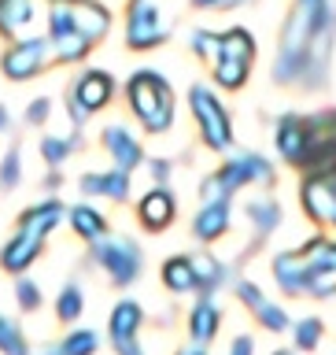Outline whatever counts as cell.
<instances>
[{"mask_svg": "<svg viewBox=\"0 0 336 355\" xmlns=\"http://www.w3.org/2000/svg\"><path fill=\"white\" fill-rule=\"evenodd\" d=\"M336 44V11L329 0H296L277 41L274 82L318 89L329 74Z\"/></svg>", "mask_w": 336, "mask_h": 355, "instance_id": "6da1fadb", "label": "cell"}, {"mask_svg": "<svg viewBox=\"0 0 336 355\" xmlns=\"http://www.w3.org/2000/svg\"><path fill=\"white\" fill-rule=\"evenodd\" d=\"M52 63H82L111 30V11L100 0H44Z\"/></svg>", "mask_w": 336, "mask_h": 355, "instance_id": "7a4b0ae2", "label": "cell"}, {"mask_svg": "<svg viewBox=\"0 0 336 355\" xmlns=\"http://www.w3.org/2000/svg\"><path fill=\"white\" fill-rule=\"evenodd\" d=\"M126 104L148 133H166L174 122V89L163 74L137 71L126 82Z\"/></svg>", "mask_w": 336, "mask_h": 355, "instance_id": "3957f363", "label": "cell"}, {"mask_svg": "<svg viewBox=\"0 0 336 355\" xmlns=\"http://www.w3.org/2000/svg\"><path fill=\"white\" fill-rule=\"evenodd\" d=\"M170 11L159 0H130L126 8V49L130 52H152L170 37Z\"/></svg>", "mask_w": 336, "mask_h": 355, "instance_id": "277c9868", "label": "cell"}, {"mask_svg": "<svg viewBox=\"0 0 336 355\" xmlns=\"http://www.w3.org/2000/svg\"><path fill=\"white\" fill-rule=\"evenodd\" d=\"M188 107L196 115V126H200V137L211 152H226L233 148V122H229V111L222 107V100L211 93L207 85H193L188 89Z\"/></svg>", "mask_w": 336, "mask_h": 355, "instance_id": "5b68a950", "label": "cell"}, {"mask_svg": "<svg viewBox=\"0 0 336 355\" xmlns=\"http://www.w3.org/2000/svg\"><path fill=\"white\" fill-rule=\"evenodd\" d=\"M111 96H115V78L107 71H82L78 74V82L67 89V115H71V126L82 130L89 115H96V111H104L111 104Z\"/></svg>", "mask_w": 336, "mask_h": 355, "instance_id": "8992f818", "label": "cell"}, {"mask_svg": "<svg viewBox=\"0 0 336 355\" xmlns=\"http://www.w3.org/2000/svg\"><path fill=\"white\" fill-rule=\"evenodd\" d=\"M48 63H52L48 37L26 33V37L8 41L4 55H0V74H4L8 82H30V78H37L41 71H48Z\"/></svg>", "mask_w": 336, "mask_h": 355, "instance_id": "52a82bcc", "label": "cell"}, {"mask_svg": "<svg viewBox=\"0 0 336 355\" xmlns=\"http://www.w3.org/2000/svg\"><path fill=\"white\" fill-rule=\"evenodd\" d=\"M93 259L111 274V282H115V285L137 282V274H141V266H144L141 248L133 241H126V237H96Z\"/></svg>", "mask_w": 336, "mask_h": 355, "instance_id": "ba28073f", "label": "cell"}, {"mask_svg": "<svg viewBox=\"0 0 336 355\" xmlns=\"http://www.w3.org/2000/svg\"><path fill=\"white\" fill-rule=\"evenodd\" d=\"M274 141H277V152H281L288 163L307 166L310 163V148H315V122L299 119V115H285L281 122H277V130H274Z\"/></svg>", "mask_w": 336, "mask_h": 355, "instance_id": "9c48e42d", "label": "cell"}, {"mask_svg": "<svg viewBox=\"0 0 336 355\" xmlns=\"http://www.w3.org/2000/svg\"><path fill=\"white\" fill-rule=\"evenodd\" d=\"M144 322V311L137 300H118L111 307V318H107V333H111V344H115L118 355H144L141 344H137V329Z\"/></svg>", "mask_w": 336, "mask_h": 355, "instance_id": "30bf717a", "label": "cell"}, {"mask_svg": "<svg viewBox=\"0 0 336 355\" xmlns=\"http://www.w3.org/2000/svg\"><path fill=\"white\" fill-rule=\"evenodd\" d=\"M215 182L226 189V193H237L240 185H251V182H259V185H270L274 182V166L263 159V155H233V159L226 166H218V174H215Z\"/></svg>", "mask_w": 336, "mask_h": 355, "instance_id": "8fae6325", "label": "cell"}, {"mask_svg": "<svg viewBox=\"0 0 336 355\" xmlns=\"http://www.w3.org/2000/svg\"><path fill=\"white\" fill-rule=\"evenodd\" d=\"M44 0H0V37L15 41L37 26Z\"/></svg>", "mask_w": 336, "mask_h": 355, "instance_id": "7c38bea8", "label": "cell"}, {"mask_svg": "<svg viewBox=\"0 0 336 355\" xmlns=\"http://www.w3.org/2000/svg\"><path fill=\"white\" fill-rule=\"evenodd\" d=\"M100 144H104V152L115 159L118 171H133V166H141L144 163V148H141V141L133 137V133L122 126V122H111V126L100 133Z\"/></svg>", "mask_w": 336, "mask_h": 355, "instance_id": "4fadbf2b", "label": "cell"}, {"mask_svg": "<svg viewBox=\"0 0 336 355\" xmlns=\"http://www.w3.org/2000/svg\"><path fill=\"white\" fill-rule=\"evenodd\" d=\"M174 196H170V189H152V193H144L141 196V204H137V218H141V226L144 230H152V233H159L166 230L174 222Z\"/></svg>", "mask_w": 336, "mask_h": 355, "instance_id": "5bb4252c", "label": "cell"}, {"mask_svg": "<svg viewBox=\"0 0 336 355\" xmlns=\"http://www.w3.org/2000/svg\"><path fill=\"white\" fill-rule=\"evenodd\" d=\"M63 215H67V207L60 204V200H44V204L26 207V211L19 215V233H30V237L44 241V237H48V233L63 222Z\"/></svg>", "mask_w": 336, "mask_h": 355, "instance_id": "9a60e30c", "label": "cell"}, {"mask_svg": "<svg viewBox=\"0 0 336 355\" xmlns=\"http://www.w3.org/2000/svg\"><path fill=\"white\" fill-rule=\"evenodd\" d=\"M303 207L310 218L318 222H333V211H336V189L329 182V174H315L310 182H303Z\"/></svg>", "mask_w": 336, "mask_h": 355, "instance_id": "2e32d148", "label": "cell"}, {"mask_svg": "<svg viewBox=\"0 0 336 355\" xmlns=\"http://www.w3.org/2000/svg\"><path fill=\"white\" fill-rule=\"evenodd\" d=\"M82 193L89 196H107V200H130V171H104V174H85L82 178Z\"/></svg>", "mask_w": 336, "mask_h": 355, "instance_id": "e0dca14e", "label": "cell"}, {"mask_svg": "<svg viewBox=\"0 0 336 355\" xmlns=\"http://www.w3.org/2000/svg\"><path fill=\"white\" fill-rule=\"evenodd\" d=\"M41 244L37 237H30V233H15L8 244H4V252H0V266H4L8 274H22L26 266L41 255Z\"/></svg>", "mask_w": 336, "mask_h": 355, "instance_id": "ac0fdd59", "label": "cell"}, {"mask_svg": "<svg viewBox=\"0 0 336 355\" xmlns=\"http://www.w3.org/2000/svg\"><path fill=\"white\" fill-rule=\"evenodd\" d=\"M274 274H277V282H281L285 293H303L307 288V274H310V263H307V255L303 252H285V255H277L274 259Z\"/></svg>", "mask_w": 336, "mask_h": 355, "instance_id": "d6986e66", "label": "cell"}, {"mask_svg": "<svg viewBox=\"0 0 336 355\" xmlns=\"http://www.w3.org/2000/svg\"><path fill=\"white\" fill-rule=\"evenodd\" d=\"M237 293H240L244 304L255 311V318H259L266 329H274V333H277V329H285V326H288V315H285V311L277 307V304H270V300H266L251 282H240V285H237Z\"/></svg>", "mask_w": 336, "mask_h": 355, "instance_id": "ffe728a7", "label": "cell"}, {"mask_svg": "<svg viewBox=\"0 0 336 355\" xmlns=\"http://www.w3.org/2000/svg\"><path fill=\"white\" fill-rule=\"evenodd\" d=\"M229 230V200H211L193 222V233L200 241H218Z\"/></svg>", "mask_w": 336, "mask_h": 355, "instance_id": "44dd1931", "label": "cell"}, {"mask_svg": "<svg viewBox=\"0 0 336 355\" xmlns=\"http://www.w3.org/2000/svg\"><path fill=\"white\" fill-rule=\"evenodd\" d=\"M218 326H222V315L218 307L211 304V300H200V304L193 307V315H188V333H193L196 344H207L218 337Z\"/></svg>", "mask_w": 336, "mask_h": 355, "instance_id": "7402d4cb", "label": "cell"}, {"mask_svg": "<svg viewBox=\"0 0 336 355\" xmlns=\"http://www.w3.org/2000/svg\"><path fill=\"white\" fill-rule=\"evenodd\" d=\"M163 285L170 293H196V266L188 255H174L163 263Z\"/></svg>", "mask_w": 336, "mask_h": 355, "instance_id": "603a6c76", "label": "cell"}, {"mask_svg": "<svg viewBox=\"0 0 336 355\" xmlns=\"http://www.w3.org/2000/svg\"><path fill=\"white\" fill-rule=\"evenodd\" d=\"M67 218H71V230L82 241H96V237H104V233H107V218L100 215L96 207H89V204L71 207V211H67Z\"/></svg>", "mask_w": 336, "mask_h": 355, "instance_id": "cb8c5ba5", "label": "cell"}, {"mask_svg": "<svg viewBox=\"0 0 336 355\" xmlns=\"http://www.w3.org/2000/svg\"><path fill=\"white\" fill-rule=\"evenodd\" d=\"M78 148H82V133H78V126H74L71 137H41V159L48 163L52 171H60V166L67 163V155L78 152Z\"/></svg>", "mask_w": 336, "mask_h": 355, "instance_id": "d4e9b609", "label": "cell"}, {"mask_svg": "<svg viewBox=\"0 0 336 355\" xmlns=\"http://www.w3.org/2000/svg\"><path fill=\"white\" fill-rule=\"evenodd\" d=\"M211 74H215V82L222 89H240L244 82L251 78V63H240V60H229V55H218L215 67H211Z\"/></svg>", "mask_w": 336, "mask_h": 355, "instance_id": "484cf974", "label": "cell"}, {"mask_svg": "<svg viewBox=\"0 0 336 355\" xmlns=\"http://www.w3.org/2000/svg\"><path fill=\"white\" fill-rule=\"evenodd\" d=\"M193 266H196V293H211L226 282V266H222L215 255H193Z\"/></svg>", "mask_w": 336, "mask_h": 355, "instance_id": "4316f807", "label": "cell"}, {"mask_svg": "<svg viewBox=\"0 0 336 355\" xmlns=\"http://www.w3.org/2000/svg\"><path fill=\"white\" fill-rule=\"evenodd\" d=\"M188 49H193V55H196L200 63L215 67L218 52H222V33H215V30H196L193 37H188Z\"/></svg>", "mask_w": 336, "mask_h": 355, "instance_id": "83f0119b", "label": "cell"}, {"mask_svg": "<svg viewBox=\"0 0 336 355\" xmlns=\"http://www.w3.org/2000/svg\"><path fill=\"white\" fill-rule=\"evenodd\" d=\"M85 311V300H82V285H63L60 300H55V315H60L63 326H71L74 318H82Z\"/></svg>", "mask_w": 336, "mask_h": 355, "instance_id": "f1b7e54d", "label": "cell"}, {"mask_svg": "<svg viewBox=\"0 0 336 355\" xmlns=\"http://www.w3.org/2000/svg\"><path fill=\"white\" fill-rule=\"evenodd\" d=\"M0 355H30L22 329L11 318H4V315H0Z\"/></svg>", "mask_w": 336, "mask_h": 355, "instance_id": "f546056e", "label": "cell"}, {"mask_svg": "<svg viewBox=\"0 0 336 355\" xmlns=\"http://www.w3.org/2000/svg\"><path fill=\"white\" fill-rule=\"evenodd\" d=\"M248 218L259 226V233H270L277 222H281V207H277L274 200H251V204H248Z\"/></svg>", "mask_w": 336, "mask_h": 355, "instance_id": "4dcf8cb0", "label": "cell"}, {"mask_svg": "<svg viewBox=\"0 0 336 355\" xmlns=\"http://www.w3.org/2000/svg\"><path fill=\"white\" fill-rule=\"evenodd\" d=\"M63 355H96V348H100V337L93 329H74V333H67L63 337Z\"/></svg>", "mask_w": 336, "mask_h": 355, "instance_id": "1f68e13d", "label": "cell"}, {"mask_svg": "<svg viewBox=\"0 0 336 355\" xmlns=\"http://www.w3.org/2000/svg\"><path fill=\"white\" fill-rule=\"evenodd\" d=\"M22 182V155H19V148L11 144V148L4 152V159H0V189H15Z\"/></svg>", "mask_w": 336, "mask_h": 355, "instance_id": "d6a6232c", "label": "cell"}, {"mask_svg": "<svg viewBox=\"0 0 336 355\" xmlns=\"http://www.w3.org/2000/svg\"><path fill=\"white\" fill-rule=\"evenodd\" d=\"M307 293H315V296L336 293V270H333V266H310V274H307Z\"/></svg>", "mask_w": 336, "mask_h": 355, "instance_id": "836d02e7", "label": "cell"}, {"mask_svg": "<svg viewBox=\"0 0 336 355\" xmlns=\"http://www.w3.org/2000/svg\"><path fill=\"white\" fill-rule=\"evenodd\" d=\"M15 300H19L22 311H37L41 307V288L33 285L30 277H19V282H15Z\"/></svg>", "mask_w": 336, "mask_h": 355, "instance_id": "e575fe53", "label": "cell"}, {"mask_svg": "<svg viewBox=\"0 0 336 355\" xmlns=\"http://www.w3.org/2000/svg\"><path fill=\"white\" fill-rule=\"evenodd\" d=\"M318 340H321V322L318 318H303L296 326V344L310 352V348H318Z\"/></svg>", "mask_w": 336, "mask_h": 355, "instance_id": "d590c367", "label": "cell"}, {"mask_svg": "<svg viewBox=\"0 0 336 355\" xmlns=\"http://www.w3.org/2000/svg\"><path fill=\"white\" fill-rule=\"evenodd\" d=\"M48 111H52V100H48V96H37V100H30V107H26V122H30V126H44V119H48Z\"/></svg>", "mask_w": 336, "mask_h": 355, "instance_id": "8d00e7d4", "label": "cell"}, {"mask_svg": "<svg viewBox=\"0 0 336 355\" xmlns=\"http://www.w3.org/2000/svg\"><path fill=\"white\" fill-rule=\"evenodd\" d=\"M148 171H152V178H155V182H166V178H170V163H166V159H152L148 163Z\"/></svg>", "mask_w": 336, "mask_h": 355, "instance_id": "74e56055", "label": "cell"}, {"mask_svg": "<svg viewBox=\"0 0 336 355\" xmlns=\"http://www.w3.org/2000/svg\"><path fill=\"white\" fill-rule=\"evenodd\" d=\"M251 352H255L251 337H237V340H233V348H229V355H251Z\"/></svg>", "mask_w": 336, "mask_h": 355, "instance_id": "f35d334b", "label": "cell"}, {"mask_svg": "<svg viewBox=\"0 0 336 355\" xmlns=\"http://www.w3.org/2000/svg\"><path fill=\"white\" fill-rule=\"evenodd\" d=\"M8 126H11V115H8V107L0 104V133H8Z\"/></svg>", "mask_w": 336, "mask_h": 355, "instance_id": "ab89813d", "label": "cell"}, {"mask_svg": "<svg viewBox=\"0 0 336 355\" xmlns=\"http://www.w3.org/2000/svg\"><path fill=\"white\" fill-rule=\"evenodd\" d=\"M41 355H63V348H44Z\"/></svg>", "mask_w": 336, "mask_h": 355, "instance_id": "60d3db41", "label": "cell"}, {"mask_svg": "<svg viewBox=\"0 0 336 355\" xmlns=\"http://www.w3.org/2000/svg\"><path fill=\"white\" fill-rule=\"evenodd\" d=\"M182 355H204V352H200V348H193V352H182Z\"/></svg>", "mask_w": 336, "mask_h": 355, "instance_id": "b9f144b4", "label": "cell"}, {"mask_svg": "<svg viewBox=\"0 0 336 355\" xmlns=\"http://www.w3.org/2000/svg\"><path fill=\"white\" fill-rule=\"evenodd\" d=\"M274 355H292V352H274Z\"/></svg>", "mask_w": 336, "mask_h": 355, "instance_id": "7bdbcfd3", "label": "cell"}, {"mask_svg": "<svg viewBox=\"0 0 336 355\" xmlns=\"http://www.w3.org/2000/svg\"><path fill=\"white\" fill-rule=\"evenodd\" d=\"M333 226H336V211H333Z\"/></svg>", "mask_w": 336, "mask_h": 355, "instance_id": "ee69618b", "label": "cell"}]
</instances>
